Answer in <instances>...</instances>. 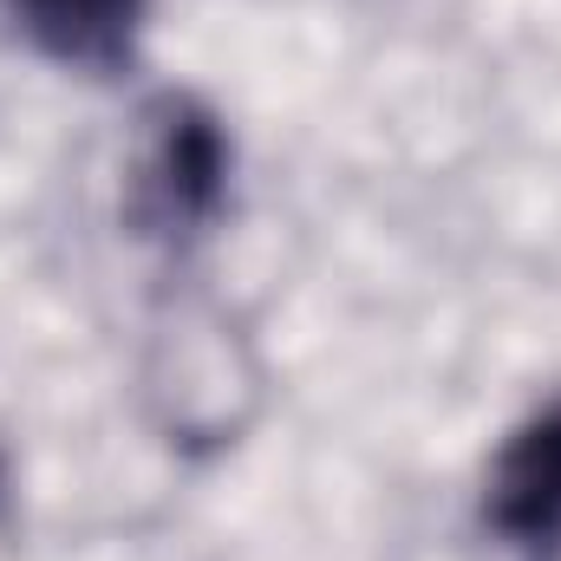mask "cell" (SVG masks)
<instances>
[{"label": "cell", "instance_id": "6da1fadb", "mask_svg": "<svg viewBox=\"0 0 561 561\" xmlns=\"http://www.w3.org/2000/svg\"><path fill=\"white\" fill-rule=\"evenodd\" d=\"M490 523L516 549H561V412L536 419L496 457Z\"/></svg>", "mask_w": 561, "mask_h": 561}, {"label": "cell", "instance_id": "7a4b0ae2", "mask_svg": "<svg viewBox=\"0 0 561 561\" xmlns=\"http://www.w3.org/2000/svg\"><path fill=\"white\" fill-rule=\"evenodd\" d=\"M26 33L66 66H118L144 26V0H13Z\"/></svg>", "mask_w": 561, "mask_h": 561}, {"label": "cell", "instance_id": "3957f363", "mask_svg": "<svg viewBox=\"0 0 561 561\" xmlns=\"http://www.w3.org/2000/svg\"><path fill=\"white\" fill-rule=\"evenodd\" d=\"M150 190H157V209L176 216V222L216 209V196H222V144H216V131H209V118H190V112L170 118Z\"/></svg>", "mask_w": 561, "mask_h": 561}]
</instances>
